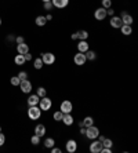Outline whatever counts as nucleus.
I'll return each instance as SVG.
<instances>
[{
	"instance_id": "45",
	"label": "nucleus",
	"mask_w": 138,
	"mask_h": 153,
	"mask_svg": "<svg viewBox=\"0 0 138 153\" xmlns=\"http://www.w3.org/2000/svg\"><path fill=\"white\" fill-rule=\"evenodd\" d=\"M0 131H1V127H0Z\"/></svg>"
},
{
	"instance_id": "12",
	"label": "nucleus",
	"mask_w": 138,
	"mask_h": 153,
	"mask_svg": "<svg viewBox=\"0 0 138 153\" xmlns=\"http://www.w3.org/2000/svg\"><path fill=\"white\" fill-rule=\"evenodd\" d=\"M110 26L115 29H119L122 25H123V22H122V18L117 17V15H113V17H110V21H109Z\"/></svg>"
},
{
	"instance_id": "1",
	"label": "nucleus",
	"mask_w": 138,
	"mask_h": 153,
	"mask_svg": "<svg viewBox=\"0 0 138 153\" xmlns=\"http://www.w3.org/2000/svg\"><path fill=\"white\" fill-rule=\"evenodd\" d=\"M37 106L42 109V112H47V111H50L51 108H53V100H50L48 97H43V98H40V101H39V105Z\"/></svg>"
},
{
	"instance_id": "17",
	"label": "nucleus",
	"mask_w": 138,
	"mask_h": 153,
	"mask_svg": "<svg viewBox=\"0 0 138 153\" xmlns=\"http://www.w3.org/2000/svg\"><path fill=\"white\" fill-rule=\"evenodd\" d=\"M17 51H18V54H26V53H29V46L26 44V43H19V44H17Z\"/></svg>"
},
{
	"instance_id": "16",
	"label": "nucleus",
	"mask_w": 138,
	"mask_h": 153,
	"mask_svg": "<svg viewBox=\"0 0 138 153\" xmlns=\"http://www.w3.org/2000/svg\"><path fill=\"white\" fill-rule=\"evenodd\" d=\"M46 132H47V130H46V126L44 124H37L35 127V134L37 137H40V138L46 135Z\"/></svg>"
},
{
	"instance_id": "22",
	"label": "nucleus",
	"mask_w": 138,
	"mask_h": 153,
	"mask_svg": "<svg viewBox=\"0 0 138 153\" xmlns=\"http://www.w3.org/2000/svg\"><path fill=\"white\" fill-rule=\"evenodd\" d=\"M44 146H46L47 149H51L53 146H55V139L54 138H51V137H48V138H46L44 139Z\"/></svg>"
},
{
	"instance_id": "32",
	"label": "nucleus",
	"mask_w": 138,
	"mask_h": 153,
	"mask_svg": "<svg viewBox=\"0 0 138 153\" xmlns=\"http://www.w3.org/2000/svg\"><path fill=\"white\" fill-rule=\"evenodd\" d=\"M10 83H11V85H15V87H17V85H19L21 80H19V77H18V76H13V77H11V80H10Z\"/></svg>"
},
{
	"instance_id": "26",
	"label": "nucleus",
	"mask_w": 138,
	"mask_h": 153,
	"mask_svg": "<svg viewBox=\"0 0 138 153\" xmlns=\"http://www.w3.org/2000/svg\"><path fill=\"white\" fill-rule=\"evenodd\" d=\"M43 65H44V64H43V61H42V58H36V59L35 61H33V66H35V69H37V71H40V69H42L43 68Z\"/></svg>"
},
{
	"instance_id": "5",
	"label": "nucleus",
	"mask_w": 138,
	"mask_h": 153,
	"mask_svg": "<svg viewBox=\"0 0 138 153\" xmlns=\"http://www.w3.org/2000/svg\"><path fill=\"white\" fill-rule=\"evenodd\" d=\"M40 58H42L44 65H53V64H55V59H57L53 53H44V54H42Z\"/></svg>"
},
{
	"instance_id": "44",
	"label": "nucleus",
	"mask_w": 138,
	"mask_h": 153,
	"mask_svg": "<svg viewBox=\"0 0 138 153\" xmlns=\"http://www.w3.org/2000/svg\"><path fill=\"white\" fill-rule=\"evenodd\" d=\"M0 26H1V18H0Z\"/></svg>"
},
{
	"instance_id": "40",
	"label": "nucleus",
	"mask_w": 138,
	"mask_h": 153,
	"mask_svg": "<svg viewBox=\"0 0 138 153\" xmlns=\"http://www.w3.org/2000/svg\"><path fill=\"white\" fill-rule=\"evenodd\" d=\"M71 39L72 40H78V33H76V32L72 33V35H71Z\"/></svg>"
},
{
	"instance_id": "20",
	"label": "nucleus",
	"mask_w": 138,
	"mask_h": 153,
	"mask_svg": "<svg viewBox=\"0 0 138 153\" xmlns=\"http://www.w3.org/2000/svg\"><path fill=\"white\" fill-rule=\"evenodd\" d=\"M35 24L37 26H44L47 24L46 17H44V15H37V17H36V19H35Z\"/></svg>"
},
{
	"instance_id": "41",
	"label": "nucleus",
	"mask_w": 138,
	"mask_h": 153,
	"mask_svg": "<svg viewBox=\"0 0 138 153\" xmlns=\"http://www.w3.org/2000/svg\"><path fill=\"white\" fill-rule=\"evenodd\" d=\"M46 19H47V22L51 21V19H53V14H47L46 15Z\"/></svg>"
},
{
	"instance_id": "23",
	"label": "nucleus",
	"mask_w": 138,
	"mask_h": 153,
	"mask_svg": "<svg viewBox=\"0 0 138 153\" xmlns=\"http://www.w3.org/2000/svg\"><path fill=\"white\" fill-rule=\"evenodd\" d=\"M14 62H15V65H18V66H21V65H24L25 62H26V61H25V57L22 55V54H18V55H15Z\"/></svg>"
},
{
	"instance_id": "10",
	"label": "nucleus",
	"mask_w": 138,
	"mask_h": 153,
	"mask_svg": "<svg viewBox=\"0 0 138 153\" xmlns=\"http://www.w3.org/2000/svg\"><path fill=\"white\" fill-rule=\"evenodd\" d=\"M120 18H122V22H123L124 25H133V22H134L133 15H130L127 11H122Z\"/></svg>"
},
{
	"instance_id": "35",
	"label": "nucleus",
	"mask_w": 138,
	"mask_h": 153,
	"mask_svg": "<svg viewBox=\"0 0 138 153\" xmlns=\"http://www.w3.org/2000/svg\"><path fill=\"white\" fill-rule=\"evenodd\" d=\"M4 142H6V135H4L3 132L0 131V146H3Z\"/></svg>"
},
{
	"instance_id": "13",
	"label": "nucleus",
	"mask_w": 138,
	"mask_h": 153,
	"mask_svg": "<svg viewBox=\"0 0 138 153\" xmlns=\"http://www.w3.org/2000/svg\"><path fill=\"white\" fill-rule=\"evenodd\" d=\"M51 3L55 8H66L69 4V0H51Z\"/></svg>"
},
{
	"instance_id": "29",
	"label": "nucleus",
	"mask_w": 138,
	"mask_h": 153,
	"mask_svg": "<svg viewBox=\"0 0 138 153\" xmlns=\"http://www.w3.org/2000/svg\"><path fill=\"white\" fill-rule=\"evenodd\" d=\"M62 117H64V113L61 111H57V112H54V114H53V119L55 121H61L62 120Z\"/></svg>"
},
{
	"instance_id": "19",
	"label": "nucleus",
	"mask_w": 138,
	"mask_h": 153,
	"mask_svg": "<svg viewBox=\"0 0 138 153\" xmlns=\"http://www.w3.org/2000/svg\"><path fill=\"white\" fill-rule=\"evenodd\" d=\"M120 32H122V35H124V36H130L131 33H133V28H131V25H122L120 28Z\"/></svg>"
},
{
	"instance_id": "28",
	"label": "nucleus",
	"mask_w": 138,
	"mask_h": 153,
	"mask_svg": "<svg viewBox=\"0 0 138 153\" xmlns=\"http://www.w3.org/2000/svg\"><path fill=\"white\" fill-rule=\"evenodd\" d=\"M101 7L108 10V8L112 7V0H101Z\"/></svg>"
},
{
	"instance_id": "36",
	"label": "nucleus",
	"mask_w": 138,
	"mask_h": 153,
	"mask_svg": "<svg viewBox=\"0 0 138 153\" xmlns=\"http://www.w3.org/2000/svg\"><path fill=\"white\" fill-rule=\"evenodd\" d=\"M106 15H109V17H113V15H115V10H113L112 7L108 8V10H106Z\"/></svg>"
},
{
	"instance_id": "38",
	"label": "nucleus",
	"mask_w": 138,
	"mask_h": 153,
	"mask_svg": "<svg viewBox=\"0 0 138 153\" xmlns=\"http://www.w3.org/2000/svg\"><path fill=\"white\" fill-rule=\"evenodd\" d=\"M61 152H62V150H61L60 148H55V146L51 148V153H61Z\"/></svg>"
},
{
	"instance_id": "7",
	"label": "nucleus",
	"mask_w": 138,
	"mask_h": 153,
	"mask_svg": "<svg viewBox=\"0 0 138 153\" xmlns=\"http://www.w3.org/2000/svg\"><path fill=\"white\" fill-rule=\"evenodd\" d=\"M73 62L75 65H78V66H83V65H86V62H87V59H86V55L83 53H76L73 57Z\"/></svg>"
},
{
	"instance_id": "42",
	"label": "nucleus",
	"mask_w": 138,
	"mask_h": 153,
	"mask_svg": "<svg viewBox=\"0 0 138 153\" xmlns=\"http://www.w3.org/2000/svg\"><path fill=\"white\" fill-rule=\"evenodd\" d=\"M80 134L81 135H84L86 134V127H80Z\"/></svg>"
},
{
	"instance_id": "6",
	"label": "nucleus",
	"mask_w": 138,
	"mask_h": 153,
	"mask_svg": "<svg viewBox=\"0 0 138 153\" xmlns=\"http://www.w3.org/2000/svg\"><path fill=\"white\" fill-rule=\"evenodd\" d=\"M19 88H21V91L24 94H29L31 91H32V83H31V80H28V79L21 80V83H19Z\"/></svg>"
},
{
	"instance_id": "14",
	"label": "nucleus",
	"mask_w": 138,
	"mask_h": 153,
	"mask_svg": "<svg viewBox=\"0 0 138 153\" xmlns=\"http://www.w3.org/2000/svg\"><path fill=\"white\" fill-rule=\"evenodd\" d=\"M87 50H90V46H89V43H87V40H80L78 43V51L84 54Z\"/></svg>"
},
{
	"instance_id": "9",
	"label": "nucleus",
	"mask_w": 138,
	"mask_h": 153,
	"mask_svg": "<svg viewBox=\"0 0 138 153\" xmlns=\"http://www.w3.org/2000/svg\"><path fill=\"white\" fill-rule=\"evenodd\" d=\"M90 152L91 153H99L102 149V142H99L98 139H92V142L90 143Z\"/></svg>"
},
{
	"instance_id": "11",
	"label": "nucleus",
	"mask_w": 138,
	"mask_h": 153,
	"mask_svg": "<svg viewBox=\"0 0 138 153\" xmlns=\"http://www.w3.org/2000/svg\"><path fill=\"white\" fill-rule=\"evenodd\" d=\"M106 17H108V15H106V10H105V8L99 7V8H97V10L94 11V18H95L97 21H104Z\"/></svg>"
},
{
	"instance_id": "3",
	"label": "nucleus",
	"mask_w": 138,
	"mask_h": 153,
	"mask_svg": "<svg viewBox=\"0 0 138 153\" xmlns=\"http://www.w3.org/2000/svg\"><path fill=\"white\" fill-rule=\"evenodd\" d=\"M40 116H42V109H40L37 105H36V106H29L28 117L31 119V120H39Z\"/></svg>"
},
{
	"instance_id": "24",
	"label": "nucleus",
	"mask_w": 138,
	"mask_h": 153,
	"mask_svg": "<svg viewBox=\"0 0 138 153\" xmlns=\"http://www.w3.org/2000/svg\"><path fill=\"white\" fill-rule=\"evenodd\" d=\"M76 33H78V39L79 40H87L89 39V32L84 30V29H83V30H79V32H76Z\"/></svg>"
},
{
	"instance_id": "34",
	"label": "nucleus",
	"mask_w": 138,
	"mask_h": 153,
	"mask_svg": "<svg viewBox=\"0 0 138 153\" xmlns=\"http://www.w3.org/2000/svg\"><path fill=\"white\" fill-rule=\"evenodd\" d=\"M18 77H19V80H25V79H28V73L25 71H21L18 73Z\"/></svg>"
},
{
	"instance_id": "27",
	"label": "nucleus",
	"mask_w": 138,
	"mask_h": 153,
	"mask_svg": "<svg viewBox=\"0 0 138 153\" xmlns=\"http://www.w3.org/2000/svg\"><path fill=\"white\" fill-rule=\"evenodd\" d=\"M36 95L39 97V98H43V97H46V95H47V90L44 88V87H42V85H40L39 88H37V91H36Z\"/></svg>"
},
{
	"instance_id": "21",
	"label": "nucleus",
	"mask_w": 138,
	"mask_h": 153,
	"mask_svg": "<svg viewBox=\"0 0 138 153\" xmlns=\"http://www.w3.org/2000/svg\"><path fill=\"white\" fill-rule=\"evenodd\" d=\"M84 55H86V59L87 61H95L97 59V53L92 50H87L84 53Z\"/></svg>"
},
{
	"instance_id": "31",
	"label": "nucleus",
	"mask_w": 138,
	"mask_h": 153,
	"mask_svg": "<svg viewBox=\"0 0 138 153\" xmlns=\"http://www.w3.org/2000/svg\"><path fill=\"white\" fill-rule=\"evenodd\" d=\"M40 139H42V138H40V137H37L35 134V135L31 137V142H32V145L36 146V145H39V143H40Z\"/></svg>"
},
{
	"instance_id": "30",
	"label": "nucleus",
	"mask_w": 138,
	"mask_h": 153,
	"mask_svg": "<svg viewBox=\"0 0 138 153\" xmlns=\"http://www.w3.org/2000/svg\"><path fill=\"white\" fill-rule=\"evenodd\" d=\"M102 146H105V148H112V146H113V141L109 138H105L102 141Z\"/></svg>"
},
{
	"instance_id": "43",
	"label": "nucleus",
	"mask_w": 138,
	"mask_h": 153,
	"mask_svg": "<svg viewBox=\"0 0 138 153\" xmlns=\"http://www.w3.org/2000/svg\"><path fill=\"white\" fill-rule=\"evenodd\" d=\"M43 3H46V1H51V0H42Z\"/></svg>"
},
{
	"instance_id": "2",
	"label": "nucleus",
	"mask_w": 138,
	"mask_h": 153,
	"mask_svg": "<svg viewBox=\"0 0 138 153\" xmlns=\"http://www.w3.org/2000/svg\"><path fill=\"white\" fill-rule=\"evenodd\" d=\"M86 138L87 139H97V137L99 135V128L98 127H95V126L92 124V126H90V127H86Z\"/></svg>"
},
{
	"instance_id": "25",
	"label": "nucleus",
	"mask_w": 138,
	"mask_h": 153,
	"mask_svg": "<svg viewBox=\"0 0 138 153\" xmlns=\"http://www.w3.org/2000/svg\"><path fill=\"white\" fill-rule=\"evenodd\" d=\"M81 121H83V126H84V127H90V126L94 124V119H92L91 116H86Z\"/></svg>"
},
{
	"instance_id": "33",
	"label": "nucleus",
	"mask_w": 138,
	"mask_h": 153,
	"mask_svg": "<svg viewBox=\"0 0 138 153\" xmlns=\"http://www.w3.org/2000/svg\"><path fill=\"white\" fill-rule=\"evenodd\" d=\"M53 3H51V1H46V3H43V8H44V10L46 11H51L53 10Z\"/></svg>"
},
{
	"instance_id": "8",
	"label": "nucleus",
	"mask_w": 138,
	"mask_h": 153,
	"mask_svg": "<svg viewBox=\"0 0 138 153\" xmlns=\"http://www.w3.org/2000/svg\"><path fill=\"white\" fill-rule=\"evenodd\" d=\"M65 150L68 153H75L78 150V142L75 139H68L66 143H65Z\"/></svg>"
},
{
	"instance_id": "18",
	"label": "nucleus",
	"mask_w": 138,
	"mask_h": 153,
	"mask_svg": "<svg viewBox=\"0 0 138 153\" xmlns=\"http://www.w3.org/2000/svg\"><path fill=\"white\" fill-rule=\"evenodd\" d=\"M39 101L40 98L36 94H32V95L28 98V105L29 106H36V105H39Z\"/></svg>"
},
{
	"instance_id": "39",
	"label": "nucleus",
	"mask_w": 138,
	"mask_h": 153,
	"mask_svg": "<svg viewBox=\"0 0 138 153\" xmlns=\"http://www.w3.org/2000/svg\"><path fill=\"white\" fill-rule=\"evenodd\" d=\"M15 42H17V44H19V43H24V42H25V39L22 37V36H18L17 39H15Z\"/></svg>"
},
{
	"instance_id": "15",
	"label": "nucleus",
	"mask_w": 138,
	"mask_h": 153,
	"mask_svg": "<svg viewBox=\"0 0 138 153\" xmlns=\"http://www.w3.org/2000/svg\"><path fill=\"white\" fill-rule=\"evenodd\" d=\"M61 121H62L65 126L71 127V126L75 123V119H73V116H72L71 113H64V117H62V120H61Z\"/></svg>"
},
{
	"instance_id": "37",
	"label": "nucleus",
	"mask_w": 138,
	"mask_h": 153,
	"mask_svg": "<svg viewBox=\"0 0 138 153\" xmlns=\"http://www.w3.org/2000/svg\"><path fill=\"white\" fill-rule=\"evenodd\" d=\"M24 57H25V61L28 62V61L32 59V54H31V53H26V54H24Z\"/></svg>"
},
{
	"instance_id": "4",
	"label": "nucleus",
	"mask_w": 138,
	"mask_h": 153,
	"mask_svg": "<svg viewBox=\"0 0 138 153\" xmlns=\"http://www.w3.org/2000/svg\"><path fill=\"white\" fill-rule=\"evenodd\" d=\"M60 111L62 112V113H72V111H73V103H72V101H69V100L62 101L60 105Z\"/></svg>"
}]
</instances>
